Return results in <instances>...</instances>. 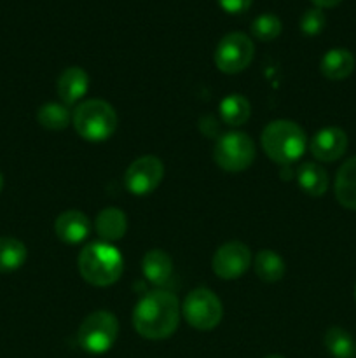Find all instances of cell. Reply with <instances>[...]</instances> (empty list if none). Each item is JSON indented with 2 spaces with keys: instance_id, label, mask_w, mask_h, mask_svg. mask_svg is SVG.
Segmentation results:
<instances>
[{
  "instance_id": "13",
  "label": "cell",
  "mask_w": 356,
  "mask_h": 358,
  "mask_svg": "<svg viewBox=\"0 0 356 358\" xmlns=\"http://www.w3.org/2000/svg\"><path fill=\"white\" fill-rule=\"evenodd\" d=\"M89 90V76L80 66H68L58 79V94L63 105H75Z\"/></svg>"
},
{
  "instance_id": "18",
  "label": "cell",
  "mask_w": 356,
  "mask_h": 358,
  "mask_svg": "<svg viewBox=\"0 0 356 358\" xmlns=\"http://www.w3.org/2000/svg\"><path fill=\"white\" fill-rule=\"evenodd\" d=\"M297 184L307 196L320 198L328 189V175L316 163H302L297 168Z\"/></svg>"
},
{
  "instance_id": "22",
  "label": "cell",
  "mask_w": 356,
  "mask_h": 358,
  "mask_svg": "<svg viewBox=\"0 0 356 358\" xmlns=\"http://www.w3.org/2000/svg\"><path fill=\"white\" fill-rule=\"evenodd\" d=\"M325 348L334 358H356V345L351 334L341 327H330L325 334Z\"/></svg>"
},
{
  "instance_id": "28",
  "label": "cell",
  "mask_w": 356,
  "mask_h": 358,
  "mask_svg": "<svg viewBox=\"0 0 356 358\" xmlns=\"http://www.w3.org/2000/svg\"><path fill=\"white\" fill-rule=\"evenodd\" d=\"M2 189H3V177L2 173H0V192H2Z\"/></svg>"
},
{
  "instance_id": "9",
  "label": "cell",
  "mask_w": 356,
  "mask_h": 358,
  "mask_svg": "<svg viewBox=\"0 0 356 358\" xmlns=\"http://www.w3.org/2000/svg\"><path fill=\"white\" fill-rule=\"evenodd\" d=\"M164 177V164L156 156H142L133 161L124 175V184L131 194L147 196L156 191Z\"/></svg>"
},
{
  "instance_id": "23",
  "label": "cell",
  "mask_w": 356,
  "mask_h": 358,
  "mask_svg": "<svg viewBox=\"0 0 356 358\" xmlns=\"http://www.w3.org/2000/svg\"><path fill=\"white\" fill-rule=\"evenodd\" d=\"M70 112L63 103H45L38 108L37 121L42 128L61 131L70 124Z\"/></svg>"
},
{
  "instance_id": "16",
  "label": "cell",
  "mask_w": 356,
  "mask_h": 358,
  "mask_svg": "<svg viewBox=\"0 0 356 358\" xmlns=\"http://www.w3.org/2000/svg\"><path fill=\"white\" fill-rule=\"evenodd\" d=\"M335 198L344 208L356 212V156L346 161L335 175Z\"/></svg>"
},
{
  "instance_id": "19",
  "label": "cell",
  "mask_w": 356,
  "mask_h": 358,
  "mask_svg": "<svg viewBox=\"0 0 356 358\" xmlns=\"http://www.w3.org/2000/svg\"><path fill=\"white\" fill-rule=\"evenodd\" d=\"M220 117L227 126H243L244 122L250 119L251 105L243 94H227L222 101H220Z\"/></svg>"
},
{
  "instance_id": "12",
  "label": "cell",
  "mask_w": 356,
  "mask_h": 358,
  "mask_svg": "<svg viewBox=\"0 0 356 358\" xmlns=\"http://www.w3.org/2000/svg\"><path fill=\"white\" fill-rule=\"evenodd\" d=\"M54 233L63 243L77 245L91 234V220L79 210H66L56 219Z\"/></svg>"
},
{
  "instance_id": "6",
  "label": "cell",
  "mask_w": 356,
  "mask_h": 358,
  "mask_svg": "<svg viewBox=\"0 0 356 358\" xmlns=\"http://www.w3.org/2000/svg\"><path fill=\"white\" fill-rule=\"evenodd\" d=\"M215 163L222 170L237 173L251 166L255 159V143L246 133L230 131L220 136L213 149Z\"/></svg>"
},
{
  "instance_id": "11",
  "label": "cell",
  "mask_w": 356,
  "mask_h": 358,
  "mask_svg": "<svg viewBox=\"0 0 356 358\" xmlns=\"http://www.w3.org/2000/svg\"><path fill=\"white\" fill-rule=\"evenodd\" d=\"M311 154L321 163H334L348 150V135L337 126L320 129L311 140Z\"/></svg>"
},
{
  "instance_id": "14",
  "label": "cell",
  "mask_w": 356,
  "mask_h": 358,
  "mask_svg": "<svg viewBox=\"0 0 356 358\" xmlns=\"http://www.w3.org/2000/svg\"><path fill=\"white\" fill-rule=\"evenodd\" d=\"M94 227H96V233L101 238V241L114 243V241L124 238L126 231H128V219H126V213L122 210L108 206L98 213Z\"/></svg>"
},
{
  "instance_id": "25",
  "label": "cell",
  "mask_w": 356,
  "mask_h": 358,
  "mask_svg": "<svg viewBox=\"0 0 356 358\" xmlns=\"http://www.w3.org/2000/svg\"><path fill=\"white\" fill-rule=\"evenodd\" d=\"M299 27L304 35H307V37H316V35H320L321 31L325 30V27H327V17H325L323 10L314 7V9L306 10V13L302 14Z\"/></svg>"
},
{
  "instance_id": "24",
  "label": "cell",
  "mask_w": 356,
  "mask_h": 358,
  "mask_svg": "<svg viewBox=\"0 0 356 358\" xmlns=\"http://www.w3.org/2000/svg\"><path fill=\"white\" fill-rule=\"evenodd\" d=\"M283 24L281 20L274 14H260L253 20L251 23V34L257 41L262 42H271L281 35Z\"/></svg>"
},
{
  "instance_id": "2",
  "label": "cell",
  "mask_w": 356,
  "mask_h": 358,
  "mask_svg": "<svg viewBox=\"0 0 356 358\" xmlns=\"http://www.w3.org/2000/svg\"><path fill=\"white\" fill-rule=\"evenodd\" d=\"M260 142L264 152L274 163L281 164V166H290L306 152L307 136L297 122L279 119V121H272L265 126Z\"/></svg>"
},
{
  "instance_id": "1",
  "label": "cell",
  "mask_w": 356,
  "mask_h": 358,
  "mask_svg": "<svg viewBox=\"0 0 356 358\" xmlns=\"http://www.w3.org/2000/svg\"><path fill=\"white\" fill-rule=\"evenodd\" d=\"M180 320V303L166 290L145 294L133 311V327L142 338L159 341L177 331Z\"/></svg>"
},
{
  "instance_id": "30",
  "label": "cell",
  "mask_w": 356,
  "mask_h": 358,
  "mask_svg": "<svg viewBox=\"0 0 356 358\" xmlns=\"http://www.w3.org/2000/svg\"><path fill=\"white\" fill-rule=\"evenodd\" d=\"M355 299H356V285H355Z\"/></svg>"
},
{
  "instance_id": "5",
  "label": "cell",
  "mask_w": 356,
  "mask_h": 358,
  "mask_svg": "<svg viewBox=\"0 0 356 358\" xmlns=\"http://www.w3.org/2000/svg\"><path fill=\"white\" fill-rule=\"evenodd\" d=\"M117 334L119 322L115 315L108 311H94L80 324L77 339L84 352L91 355H101L114 346Z\"/></svg>"
},
{
  "instance_id": "17",
  "label": "cell",
  "mask_w": 356,
  "mask_h": 358,
  "mask_svg": "<svg viewBox=\"0 0 356 358\" xmlns=\"http://www.w3.org/2000/svg\"><path fill=\"white\" fill-rule=\"evenodd\" d=\"M143 276L154 285H163L173 275V261L161 248H154L143 255L142 261Z\"/></svg>"
},
{
  "instance_id": "8",
  "label": "cell",
  "mask_w": 356,
  "mask_h": 358,
  "mask_svg": "<svg viewBox=\"0 0 356 358\" xmlns=\"http://www.w3.org/2000/svg\"><path fill=\"white\" fill-rule=\"evenodd\" d=\"M255 45L250 37L241 31H232L222 37L215 49V65L223 73H239L251 63Z\"/></svg>"
},
{
  "instance_id": "20",
  "label": "cell",
  "mask_w": 356,
  "mask_h": 358,
  "mask_svg": "<svg viewBox=\"0 0 356 358\" xmlns=\"http://www.w3.org/2000/svg\"><path fill=\"white\" fill-rule=\"evenodd\" d=\"M255 273H257L258 278L262 282H267V283H274L279 282V280L285 276V261L279 257L276 252L269 250H260L257 255H255Z\"/></svg>"
},
{
  "instance_id": "21",
  "label": "cell",
  "mask_w": 356,
  "mask_h": 358,
  "mask_svg": "<svg viewBox=\"0 0 356 358\" xmlns=\"http://www.w3.org/2000/svg\"><path fill=\"white\" fill-rule=\"evenodd\" d=\"M27 247L13 236H0V273L20 269L27 261Z\"/></svg>"
},
{
  "instance_id": "15",
  "label": "cell",
  "mask_w": 356,
  "mask_h": 358,
  "mask_svg": "<svg viewBox=\"0 0 356 358\" xmlns=\"http://www.w3.org/2000/svg\"><path fill=\"white\" fill-rule=\"evenodd\" d=\"M355 70V56L348 49L335 48L325 52L320 62V72L328 80H344Z\"/></svg>"
},
{
  "instance_id": "26",
  "label": "cell",
  "mask_w": 356,
  "mask_h": 358,
  "mask_svg": "<svg viewBox=\"0 0 356 358\" xmlns=\"http://www.w3.org/2000/svg\"><path fill=\"white\" fill-rule=\"evenodd\" d=\"M227 14H243L251 7L253 0H216Z\"/></svg>"
},
{
  "instance_id": "29",
  "label": "cell",
  "mask_w": 356,
  "mask_h": 358,
  "mask_svg": "<svg viewBox=\"0 0 356 358\" xmlns=\"http://www.w3.org/2000/svg\"><path fill=\"white\" fill-rule=\"evenodd\" d=\"M265 358H285V357H281V355H269V357H265Z\"/></svg>"
},
{
  "instance_id": "4",
  "label": "cell",
  "mask_w": 356,
  "mask_h": 358,
  "mask_svg": "<svg viewBox=\"0 0 356 358\" xmlns=\"http://www.w3.org/2000/svg\"><path fill=\"white\" fill-rule=\"evenodd\" d=\"M72 124L80 138L87 142H105L117 129V114L103 100H87L77 105L72 114Z\"/></svg>"
},
{
  "instance_id": "27",
  "label": "cell",
  "mask_w": 356,
  "mask_h": 358,
  "mask_svg": "<svg viewBox=\"0 0 356 358\" xmlns=\"http://www.w3.org/2000/svg\"><path fill=\"white\" fill-rule=\"evenodd\" d=\"M311 2H313L318 9H330V7L339 6L342 0H311Z\"/></svg>"
},
{
  "instance_id": "3",
  "label": "cell",
  "mask_w": 356,
  "mask_h": 358,
  "mask_svg": "<svg viewBox=\"0 0 356 358\" xmlns=\"http://www.w3.org/2000/svg\"><path fill=\"white\" fill-rule=\"evenodd\" d=\"M124 269V259L112 243L96 241L79 254L80 276L94 287H108L117 282Z\"/></svg>"
},
{
  "instance_id": "10",
  "label": "cell",
  "mask_w": 356,
  "mask_h": 358,
  "mask_svg": "<svg viewBox=\"0 0 356 358\" xmlns=\"http://www.w3.org/2000/svg\"><path fill=\"white\" fill-rule=\"evenodd\" d=\"M251 264V252L241 241H229L218 247L213 255V271L222 280H236L248 271Z\"/></svg>"
},
{
  "instance_id": "7",
  "label": "cell",
  "mask_w": 356,
  "mask_h": 358,
  "mask_svg": "<svg viewBox=\"0 0 356 358\" xmlns=\"http://www.w3.org/2000/svg\"><path fill=\"white\" fill-rule=\"evenodd\" d=\"M181 313L191 327L198 331H212L223 317L222 301L209 289H195L185 297Z\"/></svg>"
}]
</instances>
